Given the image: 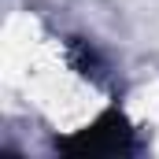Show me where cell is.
<instances>
[{
  "label": "cell",
  "mask_w": 159,
  "mask_h": 159,
  "mask_svg": "<svg viewBox=\"0 0 159 159\" xmlns=\"http://www.w3.org/2000/svg\"><path fill=\"white\" fill-rule=\"evenodd\" d=\"M56 148L67 152V156H78V159H85V156L96 159V156H133L141 148V141H137L133 122L126 119L119 107H107L104 115H96L89 126H81L70 137L56 141Z\"/></svg>",
  "instance_id": "obj_1"
},
{
  "label": "cell",
  "mask_w": 159,
  "mask_h": 159,
  "mask_svg": "<svg viewBox=\"0 0 159 159\" xmlns=\"http://www.w3.org/2000/svg\"><path fill=\"white\" fill-rule=\"evenodd\" d=\"M70 52H74V67H78L81 74H89V78H100L104 63H100V56H96V48H93V44L74 41V44H70Z\"/></svg>",
  "instance_id": "obj_2"
}]
</instances>
